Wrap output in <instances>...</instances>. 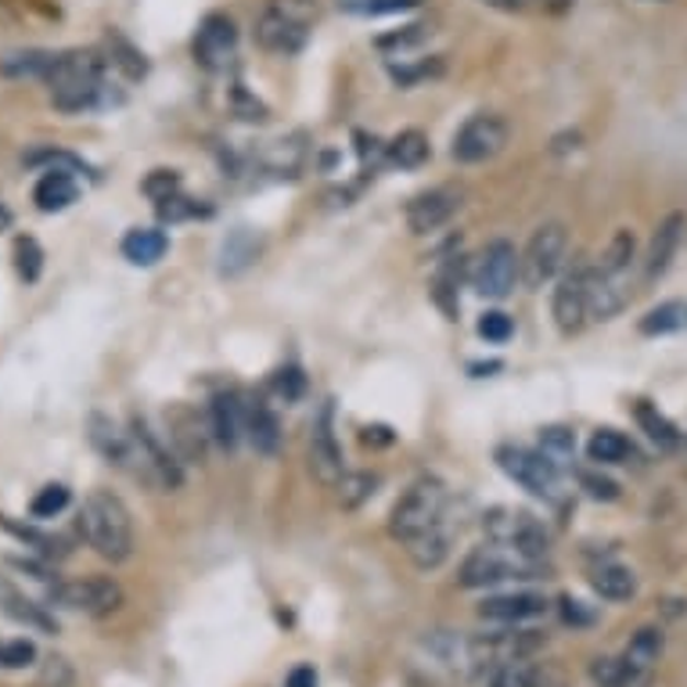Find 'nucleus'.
I'll list each match as a JSON object with an SVG mask.
<instances>
[{
  "instance_id": "nucleus-1",
  "label": "nucleus",
  "mask_w": 687,
  "mask_h": 687,
  "mask_svg": "<svg viewBox=\"0 0 687 687\" xmlns=\"http://www.w3.org/2000/svg\"><path fill=\"white\" fill-rule=\"evenodd\" d=\"M44 83L50 87V101L61 112H90L112 101L105 83V58L98 50H58Z\"/></svg>"
},
{
  "instance_id": "nucleus-2",
  "label": "nucleus",
  "mask_w": 687,
  "mask_h": 687,
  "mask_svg": "<svg viewBox=\"0 0 687 687\" xmlns=\"http://www.w3.org/2000/svg\"><path fill=\"white\" fill-rule=\"evenodd\" d=\"M80 533L109 562H126L134 551V518H129L123 497H115L112 489H94L83 500Z\"/></svg>"
},
{
  "instance_id": "nucleus-3",
  "label": "nucleus",
  "mask_w": 687,
  "mask_h": 687,
  "mask_svg": "<svg viewBox=\"0 0 687 687\" xmlns=\"http://www.w3.org/2000/svg\"><path fill=\"white\" fill-rule=\"evenodd\" d=\"M447 508V486L439 478H418V483L407 486V494L396 500L393 515H388V533H393L399 543L418 540L421 533L439 526Z\"/></svg>"
},
{
  "instance_id": "nucleus-4",
  "label": "nucleus",
  "mask_w": 687,
  "mask_h": 687,
  "mask_svg": "<svg viewBox=\"0 0 687 687\" xmlns=\"http://www.w3.org/2000/svg\"><path fill=\"white\" fill-rule=\"evenodd\" d=\"M317 15L314 0H270L256 22V41L274 55H295L309 36V22Z\"/></svg>"
},
{
  "instance_id": "nucleus-5",
  "label": "nucleus",
  "mask_w": 687,
  "mask_h": 687,
  "mask_svg": "<svg viewBox=\"0 0 687 687\" xmlns=\"http://www.w3.org/2000/svg\"><path fill=\"white\" fill-rule=\"evenodd\" d=\"M177 453H170V447H162V439L155 436L145 421L129 418V472L137 478H145L148 486L155 489H166V494H173L184 483V469H180Z\"/></svg>"
},
{
  "instance_id": "nucleus-6",
  "label": "nucleus",
  "mask_w": 687,
  "mask_h": 687,
  "mask_svg": "<svg viewBox=\"0 0 687 687\" xmlns=\"http://www.w3.org/2000/svg\"><path fill=\"white\" fill-rule=\"evenodd\" d=\"M533 573H537V562L522 559V554H515L511 548H504V543H483V548H475L469 559L461 562L458 583L469 590H478V587H497L504 579H533Z\"/></svg>"
},
{
  "instance_id": "nucleus-7",
  "label": "nucleus",
  "mask_w": 687,
  "mask_h": 687,
  "mask_svg": "<svg viewBox=\"0 0 687 687\" xmlns=\"http://www.w3.org/2000/svg\"><path fill=\"white\" fill-rule=\"evenodd\" d=\"M47 601L65 612H83V616H112L115 608L123 605V587L109 576H80V579H65L55 583L47 590Z\"/></svg>"
},
{
  "instance_id": "nucleus-8",
  "label": "nucleus",
  "mask_w": 687,
  "mask_h": 687,
  "mask_svg": "<svg viewBox=\"0 0 687 687\" xmlns=\"http://www.w3.org/2000/svg\"><path fill=\"white\" fill-rule=\"evenodd\" d=\"M518 278H522V256L515 252L511 241L497 238L475 256L472 284L478 295H486V300H504V295H511Z\"/></svg>"
},
{
  "instance_id": "nucleus-9",
  "label": "nucleus",
  "mask_w": 687,
  "mask_h": 687,
  "mask_svg": "<svg viewBox=\"0 0 687 687\" xmlns=\"http://www.w3.org/2000/svg\"><path fill=\"white\" fill-rule=\"evenodd\" d=\"M508 123L500 120L494 112H478L472 115L469 123H464L458 134H453V145H450V155L464 166H475V162H486V159H497L508 145Z\"/></svg>"
},
{
  "instance_id": "nucleus-10",
  "label": "nucleus",
  "mask_w": 687,
  "mask_h": 687,
  "mask_svg": "<svg viewBox=\"0 0 687 687\" xmlns=\"http://www.w3.org/2000/svg\"><path fill=\"white\" fill-rule=\"evenodd\" d=\"M497 464H500L504 475L515 478V483L522 489H529L533 497H543V500L559 497V464L543 458L540 450L500 447L497 450Z\"/></svg>"
},
{
  "instance_id": "nucleus-11",
  "label": "nucleus",
  "mask_w": 687,
  "mask_h": 687,
  "mask_svg": "<svg viewBox=\"0 0 687 687\" xmlns=\"http://www.w3.org/2000/svg\"><path fill=\"white\" fill-rule=\"evenodd\" d=\"M568 252V230L565 224H543L537 227V235L529 238L526 252H522V281L529 289H540L559 274L562 259Z\"/></svg>"
},
{
  "instance_id": "nucleus-12",
  "label": "nucleus",
  "mask_w": 687,
  "mask_h": 687,
  "mask_svg": "<svg viewBox=\"0 0 687 687\" xmlns=\"http://www.w3.org/2000/svg\"><path fill=\"white\" fill-rule=\"evenodd\" d=\"M489 537H494V543H504V548H511L515 554H522L529 562H540L543 554H548V529L526 511H497L489 518Z\"/></svg>"
},
{
  "instance_id": "nucleus-13",
  "label": "nucleus",
  "mask_w": 687,
  "mask_h": 687,
  "mask_svg": "<svg viewBox=\"0 0 687 687\" xmlns=\"http://www.w3.org/2000/svg\"><path fill=\"white\" fill-rule=\"evenodd\" d=\"M166 429H170V447L184 464H202L205 450H210V418H202L199 410L188 404H173L166 410Z\"/></svg>"
},
{
  "instance_id": "nucleus-14",
  "label": "nucleus",
  "mask_w": 687,
  "mask_h": 687,
  "mask_svg": "<svg viewBox=\"0 0 687 687\" xmlns=\"http://www.w3.org/2000/svg\"><path fill=\"white\" fill-rule=\"evenodd\" d=\"M235 47H238L235 19L230 15H205L202 25H199V33H194V41H191V55L202 69L219 72V69H227L230 58H235Z\"/></svg>"
},
{
  "instance_id": "nucleus-15",
  "label": "nucleus",
  "mask_w": 687,
  "mask_h": 687,
  "mask_svg": "<svg viewBox=\"0 0 687 687\" xmlns=\"http://www.w3.org/2000/svg\"><path fill=\"white\" fill-rule=\"evenodd\" d=\"M309 472H314L324 486H335L346 475L342 469V447L335 439V410L331 404H324L317 421H314V436H309Z\"/></svg>"
},
{
  "instance_id": "nucleus-16",
  "label": "nucleus",
  "mask_w": 687,
  "mask_h": 687,
  "mask_svg": "<svg viewBox=\"0 0 687 687\" xmlns=\"http://www.w3.org/2000/svg\"><path fill=\"white\" fill-rule=\"evenodd\" d=\"M587 284H590V267L568 270V274L559 281V289H554V303H551V314H554V324H559V331L576 335L583 324H587V317H590Z\"/></svg>"
},
{
  "instance_id": "nucleus-17",
  "label": "nucleus",
  "mask_w": 687,
  "mask_h": 687,
  "mask_svg": "<svg viewBox=\"0 0 687 687\" xmlns=\"http://www.w3.org/2000/svg\"><path fill=\"white\" fill-rule=\"evenodd\" d=\"M461 210V191L458 188H432L421 191L418 199L407 205V227L414 235H432L443 224H450Z\"/></svg>"
},
{
  "instance_id": "nucleus-18",
  "label": "nucleus",
  "mask_w": 687,
  "mask_h": 687,
  "mask_svg": "<svg viewBox=\"0 0 687 687\" xmlns=\"http://www.w3.org/2000/svg\"><path fill=\"white\" fill-rule=\"evenodd\" d=\"M548 612V598L533 590H518V594H497V598H486L478 605V619L486 623H526V619H537Z\"/></svg>"
},
{
  "instance_id": "nucleus-19",
  "label": "nucleus",
  "mask_w": 687,
  "mask_h": 687,
  "mask_svg": "<svg viewBox=\"0 0 687 687\" xmlns=\"http://www.w3.org/2000/svg\"><path fill=\"white\" fill-rule=\"evenodd\" d=\"M205 418H210V432L219 443V450H235L238 447V439L245 432V407H241V399L235 393L213 396L210 414H205Z\"/></svg>"
},
{
  "instance_id": "nucleus-20",
  "label": "nucleus",
  "mask_w": 687,
  "mask_h": 687,
  "mask_svg": "<svg viewBox=\"0 0 687 687\" xmlns=\"http://www.w3.org/2000/svg\"><path fill=\"white\" fill-rule=\"evenodd\" d=\"M680 235H684V213H669L663 224L655 227L652 245H647V259H644V278L647 281L663 278L666 270H669L673 256H677Z\"/></svg>"
},
{
  "instance_id": "nucleus-21",
  "label": "nucleus",
  "mask_w": 687,
  "mask_h": 687,
  "mask_svg": "<svg viewBox=\"0 0 687 687\" xmlns=\"http://www.w3.org/2000/svg\"><path fill=\"white\" fill-rule=\"evenodd\" d=\"M0 612H4L8 619H15V623H22V627H33V630H44V633L58 630L55 619L44 612V605H33L15 587V583H8L4 576H0Z\"/></svg>"
},
{
  "instance_id": "nucleus-22",
  "label": "nucleus",
  "mask_w": 687,
  "mask_h": 687,
  "mask_svg": "<svg viewBox=\"0 0 687 687\" xmlns=\"http://www.w3.org/2000/svg\"><path fill=\"white\" fill-rule=\"evenodd\" d=\"M80 199V184H76V173L65 170H47L33 188V202L41 213H61Z\"/></svg>"
},
{
  "instance_id": "nucleus-23",
  "label": "nucleus",
  "mask_w": 687,
  "mask_h": 687,
  "mask_svg": "<svg viewBox=\"0 0 687 687\" xmlns=\"http://www.w3.org/2000/svg\"><path fill=\"white\" fill-rule=\"evenodd\" d=\"M623 306H627V292H623V284H619V278L605 274V270H590V284H587L590 320H612Z\"/></svg>"
},
{
  "instance_id": "nucleus-24",
  "label": "nucleus",
  "mask_w": 687,
  "mask_h": 687,
  "mask_svg": "<svg viewBox=\"0 0 687 687\" xmlns=\"http://www.w3.org/2000/svg\"><path fill=\"white\" fill-rule=\"evenodd\" d=\"M90 443L115 469H129V432H120L105 414H90Z\"/></svg>"
},
{
  "instance_id": "nucleus-25",
  "label": "nucleus",
  "mask_w": 687,
  "mask_h": 687,
  "mask_svg": "<svg viewBox=\"0 0 687 687\" xmlns=\"http://www.w3.org/2000/svg\"><path fill=\"white\" fill-rule=\"evenodd\" d=\"M58 50H11V55L0 58V76H11V80H47L50 65H55Z\"/></svg>"
},
{
  "instance_id": "nucleus-26",
  "label": "nucleus",
  "mask_w": 687,
  "mask_h": 687,
  "mask_svg": "<svg viewBox=\"0 0 687 687\" xmlns=\"http://www.w3.org/2000/svg\"><path fill=\"white\" fill-rule=\"evenodd\" d=\"M166 249H170V238L155 227H137L123 238V256L134 267H155L166 256Z\"/></svg>"
},
{
  "instance_id": "nucleus-27",
  "label": "nucleus",
  "mask_w": 687,
  "mask_h": 687,
  "mask_svg": "<svg viewBox=\"0 0 687 687\" xmlns=\"http://www.w3.org/2000/svg\"><path fill=\"white\" fill-rule=\"evenodd\" d=\"M590 587L601 594L605 601H630L638 594V576L627 565H601L594 568Z\"/></svg>"
},
{
  "instance_id": "nucleus-28",
  "label": "nucleus",
  "mask_w": 687,
  "mask_h": 687,
  "mask_svg": "<svg viewBox=\"0 0 687 687\" xmlns=\"http://www.w3.org/2000/svg\"><path fill=\"white\" fill-rule=\"evenodd\" d=\"M245 436H249V443L256 447V453H274L278 443H281L278 418L263 404H252L249 410H245Z\"/></svg>"
},
{
  "instance_id": "nucleus-29",
  "label": "nucleus",
  "mask_w": 687,
  "mask_h": 687,
  "mask_svg": "<svg viewBox=\"0 0 687 687\" xmlns=\"http://www.w3.org/2000/svg\"><path fill=\"white\" fill-rule=\"evenodd\" d=\"M633 418H638V425L647 432V439H652L655 447L663 450H677L680 447V432L677 425H673L666 414H658V407H652L647 399H641V404H633Z\"/></svg>"
},
{
  "instance_id": "nucleus-30",
  "label": "nucleus",
  "mask_w": 687,
  "mask_h": 687,
  "mask_svg": "<svg viewBox=\"0 0 687 687\" xmlns=\"http://www.w3.org/2000/svg\"><path fill=\"white\" fill-rule=\"evenodd\" d=\"M388 162L399 166V170H418L429 159V137L421 129H404L399 137L388 140Z\"/></svg>"
},
{
  "instance_id": "nucleus-31",
  "label": "nucleus",
  "mask_w": 687,
  "mask_h": 687,
  "mask_svg": "<svg viewBox=\"0 0 687 687\" xmlns=\"http://www.w3.org/2000/svg\"><path fill=\"white\" fill-rule=\"evenodd\" d=\"M658 655H663V633L652 630V627H644L633 633V641L627 644V655H623V663L633 669V677L644 669H652L658 663Z\"/></svg>"
},
{
  "instance_id": "nucleus-32",
  "label": "nucleus",
  "mask_w": 687,
  "mask_h": 687,
  "mask_svg": "<svg viewBox=\"0 0 687 687\" xmlns=\"http://www.w3.org/2000/svg\"><path fill=\"white\" fill-rule=\"evenodd\" d=\"M630 453H633L630 439L623 432H616V429H598L587 443V458L594 464H623Z\"/></svg>"
},
{
  "instance_id": "nucleus-33",
  "label": "nucleus",
  "mask_w": 687,
  "mask_h": 687,
  "mask_svg": "<svg viewBox=\"0 0 687 687\" xmlns=\"http://www.w3.org/2000/svg\"><path fill=\"white\" fill-rule=\"evenodd\" d=\"M543 673L529 658H508V663L494 666L489 673V687H540Z\"/></svg>"
},
{
  "instance_id": "nucleus-34",
  "label": "nucleus",
  "mask_w": 687,
  "mask_h": 687,
  "mask_svg": "<svg viewBox=\"0 0 687 687\" xmlns=\"http://www.w3.org/2000/svg\"><path fill=\"white\" fill-rule=\"evenodd\" d=\"M407 551H410V559L418 568H436V565H443L447 559V551H450V540L443 529H429V533H421L418 540H410L407 543Z\"/></svg>"
},
{
  "instance_id": "nucleus-35",
  "label": "nucleus",
  "mask_w": 687,
  "mask_h": 687,
  "mask_svg": "<svg viewBox=\"0 0 687 687\" xmlns=\"http://www.w3.org/2000/svg\"><path fill=\"white\" fill-rule=\"evenodd\" d=\"M224 274H238V270L252 267L256 256H259V238L249 235V230H235L227 241H224Z\"/></svg>"
},
{
  "instance_id": "nucleus-36",
  "label": "nucleus",
  "mask_w": 687,
  "mask_h": 687,
  "mask_svg": "<svg viewBox=\"0 0 687 687\" xmlns=\"http://www.w3.org/2000/svg\"><path fill=\"white\" fill-rule=\"evenodd\" d=\"M374 486H379V475H368V472H346L339 483H335V489H339V504L346 511H357L360 504L371 500Z\"/></svg>"
},
{
  "instance_id": "nucleus-37",
  "label": "nucleus",
  "mask_w": 687,
  "mask_h": 687,
  "mask_svg": "<svg viewBox=\"0 0 687 687\" xmlns=\"http://www.w3.org/2000/svg\"><path fill=\"white\" fill-rule=\"evenodd\" d=\"M633 252H638V238H633V230H627V227H623V230H616V238L608 241L605 259H601V267H598V270H605V274L619 278V274H623V270L630 267Z\"/></svg>"
},
{
  "instance_id": "nucleus-38",
  "label": "nucleus",
  "mask_w": 687,
  "mask_h": 687,
  "mask_svg": "<svg viewBox=\"0 0 687 687\" xmlns=\"http://www.w3.org/2000/svg\"><path fill=\"white\" fill-rule=\"evenodd\" d=\"M540 453L562 469L565 461H573V453H576V436L568 432V429H562V425H551V429H543V432H540Z\"/></svg>"
},
{
  "instance_id": "nucleus-39",
  "label": "nucleus",
  "mask_w": 687,
  "mask_h": 687,
  "mask_svg": "<svg viewBox=\"0 0 687 687\" xmlns=\"http://www.w3.org/2000/svg\"><path fill=\"white\" fill-rule=\"evenodd\" d=\"M15 270H19V278L25 284H33L36 278H41V270H44V249H41V241L30 238V235L15 238Z\"/></svg>"
},
{
  "instance_id": "nucleus-40",
  "label": "nucleus",
  "mask_w": 687,
  "mask_h": 687,
  "mask_svg": "<svg viewBox=\"0 0 687 687\" xmlns=\"http://www.w3.org/2000/svg\"><path fill=\"white\" fill-rule=\"evenodd\" d=\"M684 306L680 303H663L655 309H647V317L641 320V331L644 335H666V331H677L684 324Z\"/></svg>"
},
{
  "instance_id": "nucleus-41",
  "label": "nucleus",
  "mask_w": 687,
  "mask_h": 687,
  "mask_svg": "<svg viewBox=\"0 0 687 687\" xmlns=\"http://www.w3.org/2000/svg\"><path fill=\"white\" fill-rule=\"evenodd\" d=\"M65 508H69V486H61V483L44 486L41 494L33 497V504H30V511H33L36 518H55V515H61Z\"/></svg>"
},
{
  "instance_id": "nucleus-42",
  "label": "nucleus",
  "mask_w": 687,
  "mask_h": 687,
  "mask_svg": "<svg viewBox=\"0 0 687 687\" xmlns=\"http://www.w3.org/2000/svg\"><path fill=\"white\" fill-rule=\"evenodd\" d=\"M590 677L601 687H623L633 680V669L623 663V658H598V663L590 666Z\"/></svg>"
},
{
  "instance_id": "nucleus-43",
  "label": "nucleus",
  "mask_w": 687,
  "mask_h": 687,
  "mask_svg": "<svg viewBox=\"0 0 687 687\" xmlns=\"http://www.w3.org/2000/svg\"><path fill=\"white\" fill-rule=\"evenodd\" d=\"M270 385H274V393L284 399V404H295V399L306 393V374L300 368H281V371H274Z\"/></svg>"
},
{
  "instance_id": "nucleus-44",
  "label": "nucleus",
  "mask_w": 687,
  "mask_h": 687,
  "mask_svg": "<svg viewBox=\"0 0 687 687\" xmlns=\"http://www.w3.org/2000/svg\"><path fill=\"white\" fill-rule=\"evenodd\" d=\"M47 166V170H65V173H90L87 170V162H80L76 155L69 151H33V155H25V166Z\"/></svg>"
},
{
  "instance_id": "nucleus-45",
  "label": "nucleus",
  "mask_w": 687,
  "mask_h": 687,
  "mask_svg": "<svg viewBox=\"0 0 687 687\" xmlns=\"http://www.w3.org/2000/svg\"><path fill=\"white\" fill-rule=\"evenodd\" d=\"M0 526H4V529H11V533H15L19 540L33 543V548L41 551V554H47V559H55V554H61V540H55V537H47V533H36V529H30V526L8 522L4 515H0Z\"/></svg>"
},
{
  "instance_id": "nucleus-46",
  "label": "nucleus",
  "mask_w": 687,
  "mask_h": 687,
  "mask_svg": "<svg viewBox=\"0 0 687 687\" xmlns=\"http://www.w3.org/2000/svg\"><path fill=\"white\" fill-rule=\"evenodd\" d=\"M515 331V324L508 314H500V309H489V314L478 317V335H483L486 342H508Z\"/></svg>"
},
{
  "instance_id": "nucleus-47",
  "label": "nucleus",
  "mask_w": 687,
  "mask_h": 687,
  "mask_svg": "<svg viewBox=\"0 0 687 687\" xmlns=\"http://www.w3.org/2000/svg\"><path fill=\"white\" fill-rule=\"evenodd\" d=\"M33 658H36V644L33 641H11V644H0V666H8V669H22V666H33Z\"/></svg>"
},
{
  "instance_id": "nucleus-48",
  "label": "nucleus",
  "mask_w": 687,
  "mask_h": 687,
  "mask_svg": "<svg viewBox=\"0 0 687 687\" xmlns=\"http://www.w3.org/2000/svg\"><path fill=\"white\" fill-rule=\"evenodd\" d=\"M418 4L421 0H353L349 11H357V15H396V11H410Z\"/></svg>"
},
{
  "instance_id": "nucleus-49",
  "label": "nucleus",
  "mask_w": 687,
  "mask_h": 687,
  "mask_svg": "<svg viewBox=\"0 0 687 687\" xmlns=\"http://www.w3.org/2000/svg\"><path fill=\"white\" fill-rule=\"evenodd\" d=\"M112 61H115V65H123L129 80H137V76H145V58H140L137 50L123 41V36H112Z\"/></svg>"
},
{
  "instance_id": "nucleus-50",
  "label": "nucleus",
  "mask_w": 687,
  "mask_h": 687,
  "mask_svg": "<svg viewBox=\"0 0 687 687\" xmlns=\"http://www.w3.org/2000/svg\"><path fill=\"white\" fill-rule=\"evenodd\" d=\"M41 687H72V666H69V658H61V655L44 658Z\"/></svg>"
},
{
  "instance_id": "nucleus-51",
  "label": "nucleus",
  "mask_w": 687,
  "mask_h": 687,
  "mask_svg": "<svg viewBox=\"0 0 687 687\" xmlns=\"http://www.w3.org/2000/svg\"><path fill=\"white\" fill-rule=\"evenodd\" d=\"M155 210H159L162 219H170V224H177V219H191L199 216V202L184 199V194H170V199L155 202Z\"/></svg>"
},
{
  "instance_id": "nucleus-52",
  "label": "nucleus",
  "mask_w": 687,
  "mask_h": 687,
  "mask_svg": "<svg viewBox=\"0 0 687 687\" xmlns=\"http://www.w3.org/2000/svg\"><path fill=\"white\" fill-rule=\"evenodd\" d=\"M576 478H579V486L587 489L594 500H616L619 497V486L612 483V478L598 475V472H579Z\"/></svg>"
},
{
  "instance_id": "nucleus-53",
  "label": "nucleus",
  "mask_w": 687,
  "mask_h": 687,
  "mask_svg": "<svg viewBox=\"0 0 687 687\" xmlns=\"http://www.w3.org/2000/svg\"><path fill=\"white\" fill-rule=\"evenodd\" d=\"M180 188V177L173 170H155L148 180H145V194H151L155 202H162V199H170V194H177Z\"/></svg>"
},
{
  "instance_id": "nucleus-54",
  "label": "nucleus",
  "mask_w": 687,
  "mask_h": 687,
  "mask_svg": "<svg viewBox=\"0 0 687 687\" xmlns=\"http://www.w3.org/2000/svg\"><path fill=\"white\" fill-rule=\"evenodd\" d=\"M421 36H425V25H407L404 33L382 36V41H379V47H407V44H414V41H421Z\"/></svg>"
},
{
  "instance_id": "nucleus-55",
  "label": "nucleus",
  "mask_w": 687,
  "mask_h": 687,
  "mask_svg": "<svg viewBox=\"0 0 687 687\" xmlns=\"http://www.w3.org/2000/svg\"><path fill=\"white\" fill-rule=\"evenodd\" d=\"M284 684L289 687H317V669L314 666H295Z\"/></svg>"
},
{
  "instance_id": "nucleus-56",
  "label": "nucleus",
  "mask_w": 687,
  "mask_h": 687,
  "mask_svg": "<svg viewBox=\"0 0 687 687\" xmlns=\"http://www.w3.org/2000/svg\"><path fill=\"white\" fill-rule=\"evenodd\" d=\"M562 605H565V608H562L565 623H579V627H583V623H590V616H587V612H583V608H579V601H573V598H565Z\"/></svg>"
},
{
  "instance_id": "nucleus-57",
  "label": "nucleus",
  "mask_w": 687,
  "mask_h": 687,
  "mask_svg": "<svg viewBox=\"0 0 687 687\" xmlns=\"http://www.w3.org/2000/svg\"><path fill=\"white\" fill-rule=\"evenodd\" d=\"M486 8H497V11H508V15H518V11H526L533 0H483Z\"/></svg>"
},
{
  "instance_id": "nucleus-58",
  "label": "nucleus",
  "mask_w": 687,
  "mask_h": 687,
  "mask_svg": "<svg viewBox=\"0 0 687 687\" xmlns=\"http://www.w3.org/2000/svg\"><path fill=\"white\" fill-rule=\"evenodd\" d=\"M11 224V213L4 210V205H0V227H8Z\"/></svg>"
}]
</instances>
